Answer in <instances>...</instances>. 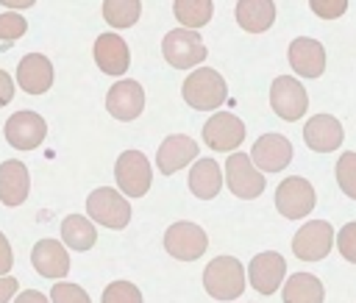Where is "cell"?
Segmentation results:
<instances>
[{
  "label": "cell",
  "mask_w": 356,
  "mask_h": 303,
  "mask_svg": "<svg viewBox=\"0 0 356 303\" xmlns=\"http://www.w3.org/2000/svg\"><path fill=\"white\" fill-rule=\"evenodd\" d=\"M181 95H184V100L192 108H197V111H214L228 97V83H225V78L217 69L200 67V69H192L186 75V81L181 86Z\"/></svg>",
  "instance_id": "cell-1"
},
{
  "label": "cell",
  "mask_w": 356,
  "mask_h": 303,
  "mask_svg": "<svg viewBox=\"0 0 356 303\" xmlns=\"http://www.w3.org/2000/svg\"><path fill=\"white\" fill-rule=\"evenodd\" d=\"M203 286L217 300H234L245 292V267L234 256H217L203 270Z\"/></svg>",
  "instance_id": "cell-2"
},
{
  "label": "cell",
  "mask_w": 356,
  "mask_h": 303,
  "mask_svg": "<svg viewBox=\"0 0 356 303\" xmlns=\"http://www.w3.org/2000/svg\"><path fill=\"white\" fill-rule=\"evenodd\" d=\"M161 53L167 58L170 67L175 69H192L206 58V44L200 39L197 31H186V28H175L161 39Z\"/></svg>",
  "instance_id": "cell-3"
},
{
  "label": "cell",
  "mask_w": 356,
  "mask_h": 303,
  "mask_svg": "<svg viewBox=\"0 0 356 303\" xmlns=\"http://www.w3.org/2000/svg\"><path fill=\"white\" fill-rule=\"evenodd\" d=\"M86 211H89V220H95L106 228H114V231H120L131 222V203L111 186H100V189L89 192Z\"/></svg>",
  "instance_id": "cell-4"
},
{
  "label": "cell",
  "mask_w": 356,
  "mask_h": 303,
  "mask_svg": "<svg viewBox=\"0 0 356 303\" xmlns=\"http://www.w3.org/2000/svg\"><path fill=\"white\" fill-rule=\"evenodd\" d=\"M114 178H117V186H120L122 195L142 197L150 189L153 170H150V161L145 158V153L125 150V153H120V158L114 164Z\"/></svg>",
  "instance_id": "cell-5"
},
{
  "label": "cell",
  "mask_w": 356,
  "mask_h": 303,
  "mask_svg": "<svg viewBox=\"0 0 356 303\" xmlns=\"http://www.w3.org/2000/svg\"><path fill=\"white\" fill-rule=\"evenodd\" d=\"M314 206H317V195L312 189V181H306L300 175H289V178H284L278 183V189H275V208L286 220H300Z\"/></svg>",
  "instance_id": "cell-6"
},
{
  "label": "cell",
  "mask_w": 356,
  "mask_h": 303,
  "mask_svg": "<svg viewBox=\"0 0 356 303\" xmlns=\"http://www.w3.org/2000/svg\"><path fill=\"white\" fill-rule=\"evenodd\" d=\"M164 247L172 259L178 261H195L206 253L209 247V236L200 225L189 222V220H181V222H172L164 234Z\"/></svg>",
  "instance_id": "cell-7"
},
{
  "label": "cell",
  "mask_w": 356,
  "mask_h": 303,
  "mask_svg": "<svg viewBox=\"0 0 356 303\" xmlns=\"http://www.w3.org/2000/svg\"><path fill=\"white\" fill-rule=\"evenodd\" d=\"M270 106H273V111L281 120L295 122V120H300L306 114L309 95H306V89H303L300 81H295L289 75H278L273 81V86H270Z\"/></svg>",
  "instance_id": "cell-8"
},
{
  "label": "cell",
  "mask_w": 356,
  "mask_h": 303,
  "mask_svg": "<svg viewBox=\"0 0 356 303\" xmlns=\"http://www.w3.org/2000/svg\"><path fill=\"white\" fill-rule=\"evenodd\" d=\"M225 183L242 200H253L264 192V175L253 167L250 156L245 153H231L225 158Z\"/></svg>",
  "instance_id": "cell-9"
},
{
  "label": "cell",
  "mask_w": 356,
  "mask_h": 303,
  "mask_svg": "<svg viewBox=\"0 0 356 303\" xmlns=\"http://www.w3.org/2000/svg\"><path fill=\"white\" fill-rule=\"evenodd\" d=\"M331 247H334V228L325 220H312L300 225L292 239V253L300 261H320L328 256Z\"/></svg>",
  "instance_id": "cell-10"
},
{
  "label": "cell",
  "mask_w": 356,
  "mask_h": 303,
  "mask_svg": "<svg viewBox=\"0 0 356 303\" xmlns=\"http://www.w3.org/2000/svg\"><path fill=\"white\" fill-rule=\"evenodd\" d=\"M3 131H6V142L11 147H17V150H33V147H39L44 142L47 122L42 120V114L22 108V111H17V114H11L6 120V128Z\"/></svg>",
  "instance_id": "cell-11"
},
{
  "label": "cell",
  "mask_w": 356,
  "mask_h": 303,
  "mask_svg": "<svg viewBox=\"0 0 356 303\" xmlns=\"http://www.w3.org/2000/svg\"><path fill=\"white\" fill-rule=\"evenodd\" d=\"M284 275H286V261H284V256L275 253V250L259 253V256H253L250 264H248V281H250V286H253L259 295H273V292L281 286Z\"/></svg>",
  "instance_id": "cell-12"
},
{
  "label": "cell",
  "mask_w": 356,
  "mask_h": 303,
  "mask_svg": "<svg viewBox=\"0 0 356 303\" xmlns=\"http://www.w3.org/2000/svg\"><path fill=\"white\" fill-rule=\"evenodd\" d=\"M245 139V122L236 114H211L203 125V142L211 150H234Z\"/></svg>",
  "instance_id": "cell-13"
},
{
  "label": "cell",
  "mask_w": 356,
  "mask_h": 303,
  "mask_svg": "<svg viewBox=\"0 0 356 303\" xmlns=\"http://www.w3.org/2000/svg\"><path fill=\"white\" fill-rule=\"evenodd\" d=\"M250 161L264 172H281L292 161V145L281 133H264L253 142Z\"/></svg>",
  "instance_id": "cell-14"
},
{
  "label": "cell",
  "mask_w": 356,
  "mask_h": 303,
  "mask_svg": "<svg viewBox=\"0 0 356 303\" xmlns=\"http://www.w3.org/2000/svg\"><path fill=\"white\" fill-rule=\"evenodd\" d=\"M195 161H197V142H195L192 136L170 133V136L159 145L156 164H159V172H161V175H172V172L184 170L186 164H195Z\"/></svg>",
  "instance_id": "cell-15"
},
{
  "label": "cell",
  "mask_w": 356,
  "mask_h": 303,
  "mask_svg": "<svg viewBox=\"0 0 356 303\" xmlns=\"http://www.w3.org/2000/svg\"><path fill=\"white\" fill-rule=\"evenodd\" d=\"M106 108L111 117L128 122L136 120L145 108V89L136 81H117L106 95Z\"/></svg>",
  "instance_id": "cell-16"
},
{
  "label": "cell",
  "mask_w": 356,
  "mask_h": 303,
  "mask_svg": "<svg viewBox=\"0 0 356 303\" xmlns=\"http://www.w3.org/2000/svg\"><path fill=\"white\" fill-rule=\"evenodd\" d=\"M286 56H289V67L303 78H320L325 69V50L317 39H309V36L292 39Z\"/></svg>",
  "instance_id": "cell-17"
},
{
  "label": "cell",
  "mask_w": 356,
  "mask_h": 303,
  "mask_svg": "<svg viewBox=\"0 0 356 303\" xmlns=\"http://www.w3.org/2000/svg\"><path fill=\"white\" fill-rule=\"evenodd\" d=\"M17 83L28 95H42L53 86V64L42 53H28L17 64Z\"/></svg>",
  "instance_id": "cell-18"
},
{
  "label": "cell",
  "mask_w": 356,
  "mask_h": 303,
  "mask_svg": "<svg viewBox=\"0 0 356 303\" xmlns=\"http://www.w3.org/2000/svg\"><path fill=\"white\" fill-rule=\"evenodd\" d=\"M345 133H342V122L331 114H314L306 125H303V142L317 150V153H331L342 145Z\"/></svg>",
  "instance_id": "cell-19"
},
{
  "label": "cell",
  "mask_w": 356,
  "mask_h": 303,
  "mask_svg": "<svg viewBox=\"0 0 356 303\" xmlns=\"http://www.w3.org/2000/svg\"><path fill=\"white\" fill-rule=\"evenodd\" d=\"M31 261H33V270L44 278H64L70 272V256H67V247L56 239H39L31 250Z\"/></svg>",
  "instance_id": "cell-20"
},
{
  "label": "cell",
  "mask_w": 356,
  "mask_h": 303,
  "mask_svg": "<svg viewBox=\"0 0 356 303\" xmlns=\"http://www.w3.org/2000/svg\"><path fill=\"white\" fill-rule=\"evenodd\" d=\"M95 61L106 75H122L131 64V53L122 36L117 33H100L95 39Z\"/></svg>",
  "instance_id": "cell-21"
},
{
  "label": "cell",
  "mask_w": 356,
  "mask_h": 303,
  "mask_svg": "<svg viewBox=\"0 0 356 303\" xmlns=\"http://www.w3.org/2000/svg\"><path fill=\"white\" fill-rule=\"evenodd\" d=\"M28 189H31L28 167H25L22 161H17V158L3 161V164H0V203H6V206H19V203H25Z\"/></svg>",
  "instance_id": "cell-22"
},
{
  "label": "cell",
  "mask_w": 356,
  "mask_h": 303,
  "mask_svg": "<svg viewBox=\"0 0 356 303\" xmlns=\"http://www.w3.org/2000/svg\"><path fill=\"white\" fill-rule=\"evenodd\" d=\"M222 186V172H220V164L214 158H197L189 170V189L195 197L200 200H211L217 197Z\"/></svg>",
  "instance_id": "cell-23"
},
{
  "label": "cell",
  "mask_w": 356,
  "mask_h": 303,
  "mask_svg": "<svg viewBox=\"0 0 356 303\" xmlns=\"http://www.w3.org/2000/svg\"><path fill=\"white\" fill-rule=\"evenodd\" d=\"M234 14H236V22H239L242 31L261 33L275 19V3H270V0H242V3H236Z\"/></svg>",
  "instance_id": "cell-24"
},
{
  "label": "cell",
  "mask_w": 356,
  "mask_h": 303,
  "mask_svg": "<svg viewBox=\"0 0 356 303\" xmlns=\"http://www.w3.org/2000/svg\"><path fill=\"white\" fill-rule=\"evenodd\" d=\"M323 297L325 289L312 272H295L284 284V303H323Z\"/></svg>",
  "instance_id": "cell-25"
},
{
  "label": "cell",
  "mask_w": 356,
  "mask_h": 303,
  "mask_svg": "<svg viewBox=\"0 0 356 303\" xmlns=\"http://www.w3.org/2000/svg\"><path fill=\"white\" fill-rule=\"evenodd\" d=\"M61 239L67 247L72 250H89L95 242H97V231L92 225L89 217H81V214H70L64 217L61 222Z\"/></svg>",
  "instance_id": "cell-26"
},
{
  "label": "cell",
  "mask_w": 356,
  "mask_h": 303,
  "mask_svg": "<svg viewBox=\"0 0 356 303\" xmlns=\"http://www.w3.org/2000/svg\"><path fill=\"white\" fill-rule=\"evenodd\" d=\"M172 11H175L178 22L186 25V31H197L211 19L214 6L209 0H181V3L172 6Z\"/></svg>",
  "instance_id": "cell-27"
},
{
  "label": "cell",
  "mask_w": 356,
  "mask_h": 303,
  "mask_svg": "<svg viewBox=\"0 0 356 303\" xmlns=\"http://www.w3.org/2000/svg\"><path fill=\"white\" fill-rule=\"evenodd\" d=\"M142 14V3L136 0H108L103 3V17L114 28H131Z\"/></svg>",
  "instance_id": "cell-28"
},
{
  "label": "cell",
  "mask_w": 356,
  "mask_h": 303,
  "mask_svg": "<svg viewBox=\"0 0 356 303\" xmlns=\"http://www.w3.org/2000/svg\"><path fill=\"white\" fill-rule=\"evenodd\" d=\"M337 183L350 200H356V153L353 150L337 158Z\"/></svg>",
  "instance_id": "cell-29"
},
{
  "label": "cell",
  "mask_w": 356,
  "mask_h": 303,
  "mask_svg": "<svg viewBox=\"0 0 356 303\" xmlns=\"http://www.w3.org/2000/svg\"><path fill=\"white\" fill-rule=\"evenodd\" d=\"M103 303H142V292L131 281H111L103 289Z\"/></svg>",
  "instance_id": "cell-30"
},
{
  "label": "cell",
  "mask_w": 356,
  "mask_h": 303,
  "mask_svg": "<svg viewBox=\"0 0 356 303\" xmlns=\"http://www.w3.org/2000/svg\"><path fill=\"white\" fill-rule=\"evenodd\" d=\"M25 31H28L25 17H19L17 11H3V14H0V42H3V44L17 42Z\"/></svg>",
  "instance_id": "cell-31"
},
{
  "label": "cell",
  "mask_w": 356,
  "mask_h": 303,
  "mask_svg": "<svg viewBox=\"0 0 356 303\" xmlns=\"http://www.w3.org/2000/svg\"><path fill=\"white\" fill-rule=\"evenodd\" d=\"M50 303H92V300H89V295H86L78 284L58 281V284L50 289Z\"/></svg>",
  "instance_id": "cell-32"
},
{
  "label": "cell",
  "mask_w": 356,
  "mask_h": 303,
  "mask_svg": "<svg viewBox=\"0 0 356 303\" xmlns=\"http://www.w3.org/2000/svg\"><path fill=\"white\" fill-rule=\"evenodd\" d=\"M337 250L348 261L356 264V222H348V225L339 228V234H337Z\"/></svg>",
  "instance_id": "cell-33"
},
{
  "label": "cell",
  "mask_w": 356,
  "mask_h": 303,
  "mask_svg": "<svg viewBox=\"0 0 356 303\" xmlns=\"http://www.w3.org/2000/svg\"><path fill=\"white\" fill-rule=\"evenodd\" d=\"M309 8H312V14H317L323 19H334L348 11V3L345 0H312Z\"/></svg>",
  "instance_id": "cell-34"
},
{
  "label": "cell",
  "mask_w": 356,
  "mask_h": 303,
  "mask_svg": "<svg viewBox=\"0 0 356 303\" xmlns=\"http://www.w3.org/2000/svg\"><path fill=\"white\" fill-rule=\"evenodd\" d=\"M11 264H14V253H11V245H8L6 234L0 231V278L11 272Z\"/></svg>",
  "instance_id": "cell-35"
},
{
  "label": "cell",
  "mask_w": 356,
  "mask_h": 303,
  "mask_svg": "<svg viewBox=\"0 0 356 303\" xmlns=\"http://www.w3.org/2000/svg\"><path fill=\"white\" fill-rule=\"evenodd\" d=\"M11 97H14V81H11V75L6 69H0V108L8 106Z\"/></svg>",
  "instance_id": "cell-36"
},
{
  "label": "cell",
  "mask_w": 356,
  "mask_h": 303,
  "mask_svg": "<svg viewBox=\"0 0 356 303\" xmlns=\"http://www.w3.org/2000/svg\"><path fill=\"white\" fill-rule=\"evenodd\" d=\"M17 289H19L17 278H14V275H3V278H0V303H8L11 295H17Z\"/></svg>",
  "instance_id": "cell-37"
},
{
  "label": "cell",
  "mask_w": 356,
  "mask_h": 303,
  "mask_svg": "<svg viewBox=\"0 0 356 303\" xmlns=\"http://www.w3.org/2000/svg\"><path fill=\"white\" fill-rule=\"evenodd\" d=\"M14 303H50L42 292H36V289H28V292H19L17 297H14Z\"/></svg>",
  "instance_id": "cell-38"
},
{
  "label": "cell",
  "mask_w": 356,
  "mask_h": 303,
  "mask_svg": "<svg viewBox=\"0 0 356 303\" xmlns=\"http://www.w3.org/2000/svg\"><path fill=\"white\" fill-rule=\"evenodd\" d=\"M8 11H19V8H31L33 6V0H0Z\"/></svg>",
  "instance_id": "cell-39"
}]
</instances>
